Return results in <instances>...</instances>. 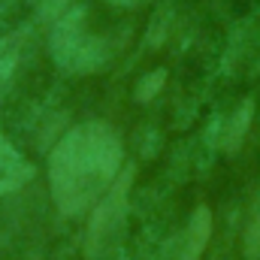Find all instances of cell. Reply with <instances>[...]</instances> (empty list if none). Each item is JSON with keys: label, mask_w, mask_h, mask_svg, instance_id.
I'll use <instances>...</instances> for the list:
<instances>
[{"label": "cell", "mask_w": 260, "mask_h": 260, "mask_svg": "<svg viewBox=\"0 0 260 260\" xmlns=\"http://www.w3.org/2000/svg\"><path fill=\"white\" fill-rule=\"evenodd\" d=\"M124 142L106 121H82L58 139L49 157V188L64 218L82 215L121 176Z\"/></svg>", "instance_id": "1"}, {"label": "cell", "mask_w": 260, "mask_h": 260, "mask_svg": "<svg viewBox=\"0 0 260 260\" xmlns=\"http://www.w3.org/2000/svg\"><path fill=\"white\" fill-rule=\"evenodd\" d=\"M49 49H52L55 64L70 76L97 73L112 58V43L106 37H97L88 30L82 6H67L55 15L52 34H49Z\"/></svg>", "instance_id": "2"}, {"label": "cell", "mask_w": 260, "mask_h": 260, "mask_svg": "<svg viewBox=\"0 0 260 260\" xmlns=\"http://www.w3.org/2000/svg\"><path fill=\"white\" fill-rule=\"evenodd\" d=\"M133 176H136V167L130 164L112 182V188L94 203V212H91L88 230H85V242H82L88 260H106L121 248L124 230H127V212H130L127 197Z\"/></svg>", "instance_id": "3"}, {"label": "cell", "mask_w": 260, "mask_h": 260, "mask_svg": "<svg viewBox=\"0 0 260 260\" xmlns=\"http://www.w3.org/2000/svg\"><path fill=\"white\" fill-rule=\"evenodd\" d=\"M251 118H254V103L251 100H242L227 118H221L215 127H212V145L224 154H236L248 136L251 127Z\"/></svg>", "instance_id": "4"}, {"label": "cell", "mask_w": 260, "mask_h": 260, "mask_svg": "<svg viewBox=\"0 0 260 260\" xmlns=\"http://www.w3.org/2000/svg\"><path fill=\"white\" fill-rule=\"evenodd\" d=\"M209 236H212V212L209 206H197L188 227L173 242V260H200L209 245Z\"/></svg>", "instance_id": "5"}, {"label": "cell", "mask_w": 260, "mask_h": 260, "mask_svg": "<svg viewBox=\"0 0 260 260\" xmlns=\"http://www.w3.org/2000/svg\"><path fill=\"white\" fill-rule=\"evenodd\" d=\"M34 179V167L18 154V148L6 139V133L0 130V197L18 191L21 185H27Z\"/></svg>", "instance_id": "6"}, {"label": "cell", "mask_w": 260, "mask_h": 260, "mask_svg": "<svg viewBox=\"0 0 260 260\" xmlns=\"http://www.w3.org/2000/svg\"><path fill=\"white\" fill-rule=\"evenodd\" d=\"M18 46H21V37L15 34V37H6L3 43H0V94L9 88V82H12V76H15V70H18Z\"/></svg>", "instance_id": "7"}, {"label": "cell", "mask_w": 260, "mask_h": 260, "mask_svg": "<svg viewBox=\"0 0 260 260\" xmlns=\"http://www.w3.org/2000/svg\"><path fill=\"white\" fill-rule=\"evenodd\" d=\"M164 82H167V70L160 67V70H151L148 76H142V82H139V88H136V103H151L157 94H160V88H164Z\"/></svg>", "instance_id": "8"}, {"label": "cell", "mask_w": 260, "mask_h": 260, "mask_svg": "<svg viewBox=\"0 0 260 260\" xmlns=\"http://www.w3.org/2000/svg\"><path fill=\"white\" fill-rule=\"evenodd\" d=\"M242 254L245 260H260V206L254 212V218L245 227V239H242Z\"/></svg>", "instance_id": "9"}, {"label": "cell", "mask_w": 260, "mask_h": 260, "mask_svg": "<svg viewBox=\"0 0 260 260\" xmlns=\"http://www.w3.org/2000/svg\"><path fill=\"white\" fill-rule=\"evenodd\" d=\"M115 6H139V3H148V0H109Z\"/></svg>", "instance_id": "10"}]
</instances>
